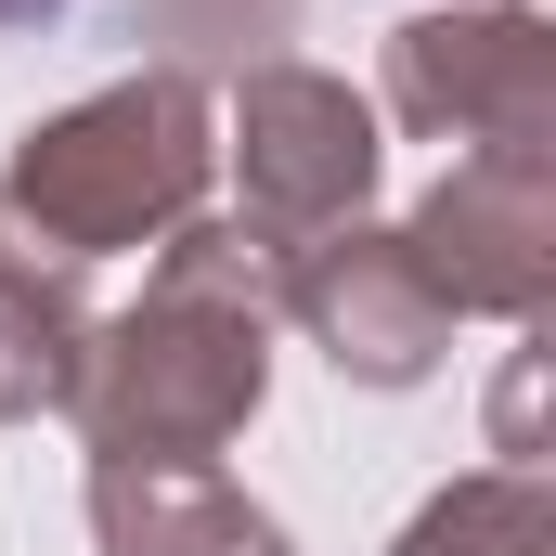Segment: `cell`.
Wrapping results in <instances>:
<instances>
[{"mask_svg":"<svg viewBox=\"0 0 556 556\" xmlns=\"http://www.w3.org/2000/svg\"><path fill=\"white\" fill-rule=\"evenodd\" d=\"M273 402V260L233 220H181L117 324H91L65 415L91 453H220Z\"/></svg>","mask_w":556,"mask_h":556,"instance_id":"cell-1","label":"cell"},{"mask_svg":"<svg viewBox=\"0 0 556 556\" xmlns=\"http://www.w3.org/2000/svg\"><path fill=\"white\" fill-rule=\"evenodd\" d=\"M220 181V117L181 65H142L117 91L39 117L0 168V207L52 247V260H117V247H168Z\"/></svg>","mask_w":556,"mask_h":556,"instance_id":"cell-2","label":"cell"},{"mask_svg":"<svg viewBox=\"0 0 556 556\" xmlns=\"http://www.w3.org/2000/svg\"><path fill=\"white\" fill-rule=\"evenodd\" d=\"M233 194H247V247L285 260V247H311V233H337V220H363L376 207V168H389V142H376V104L350 91V78H324V65H247L233 78Z\"/></svg>","mask_w":556,"mask_h":556,"instance_id":"cell-3","label":"cell"},{"mask_svg":"<svg viewBox=\"0 0 556 556\" xmlns=\"http://www.w3.org/2000/svg\"><path fill=\"white\" fill-rule=\"evenodd\" d=\"M389 117L453 155H556V26L531 0H453L389 26Z\"/></svg>","mask_w":556,"mask_h":556,"instance_id":"cell-4","label":"cell"},{"mask_svg":"<svg viewBox=\"0 0 556 556\" xmlns=\"http://www.w3.org/2000/svg\"><path fill=\"white\" fill-rule=\"evenodd\" d=\"M427 298L466 324H544L556 298V155H453L402 220Z\"/></svg>","mask_w":556,"mask_h":556,"instance_id":"cell-5","label":"cell"},{"mask_svg":"<svg viewBox=\"0 0 556 556\" xmlns=\"http://www.w3.org/2000/svg\"><path fill=\"white\" fill-rule=\"evenodd\" d=\"M273 311L337 376H363V389H415V376H440V350H453V311L427 298L402 220H337V233L285 247L273 260Z\"/></svg>","mask_w":556,"mask_h":556,"instance_id":"cell-6","label":"cell"},{"mask_svg":"<svg viewBox=\"0 0 556 556\" xmlns=\"http://www.w3.org/2000/svg\"><path fill=\"white\" fill-rule=\"evenodd\" d=\"M91 544L104 556H298L273 505H247L207 453H91Z\"/></svg>","mask_w":556,"mask_h":556,"instance_id":"cell-7","label":"cell"},{"mask_svg":"<svg viewBox=\"0 0 556 556\" xmlns=\"http://www.w3.org/2000/svg\"><path fill=\"white\" fill-rule=\"evenodd\" d=\"M78 350H91V298H78V260H52L13 207H0V427L65 415L78 389Z\"/></svg>","mask_w":556,"mask_h":556,"instance_id":"cell-8","label":"cell"},{"mask_svg":"<svg viewBox=\"0 0 556 556\" xmlns=\"http://www.w3.org/2000/svg\"><path fill=\"white\" fill-rule=\"evenodd\" d=\"M402 556H556V492L531 466H479L402 531Z\"/></svg>","mask_w":556,"mask_h":556,"instance_id":"cell-9","label":"cell"},{"mask_svg":"<svg viewBox=\"0 0 556 556\" xmlns=\"http://www.w3.org/2000/svg\"><path fill=\"white\" fill-rule=\"evenodd\" d=\"M142 39H168V65H181V78H194L207 52H220V65H273L285 0H142Z\"/></svg>","mask_w":556,"mask_h":556,"instance_id":"cell-10","label":"cell"},{"mask_svg":"<svg viewBox=\"0 0 556 556\" xmlns=\"http://www.w3.org/2000/svg\"><path fill=\"white\" fill-rule=\"evenodd\" d=\"M52 13H65V0H0V39H13V26H52Z\"/></svg>","mask_w":556,"mask_h":556,"instance_id":"cell-11","label":"cell"}]
</instances>
